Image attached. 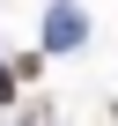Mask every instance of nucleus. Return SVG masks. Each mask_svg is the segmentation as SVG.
<instances>
[{
    "mask_svg": "<svg viewBox=\"0 0 118 126\" xmlns=\"http://www.w3.org/2000/svg\"><path fill=\"white\" fill-rule=\"evenodd\" d=\"M8 96H15V74H8V67H0V104H8Z\"/></svg>",
    "mask_w": 118,
    "mask_h": 126,
    "instance_id": "1",
    "label": "nucleus"
}]
</instances>
